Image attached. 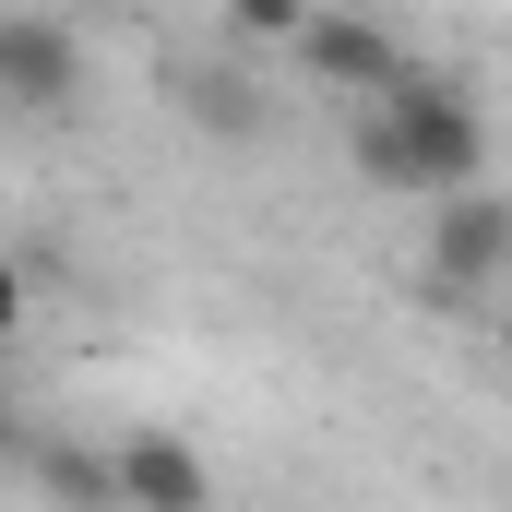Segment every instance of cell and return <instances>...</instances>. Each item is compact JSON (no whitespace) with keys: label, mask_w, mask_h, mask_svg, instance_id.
Wrapping results in <instances>:
<instances>
[{"label":"cell","mask_w":512,"mask_h":512,"mask_svg":"<svg viewBox=\"0 0 512 512\" xmlns=\"http://www.w3.org/2000/svg\"><path fill=\"white\" fill-rule=\"evenodd\" d=\"M358 167L382 179V191H417V203H441V191H477L489 179V120H477V96L453 84V72H393L382 96L358 108Z\"/></svg>","instance_id":"6da1fadb"},{"label":"cell","mask_w":512,"mask_h":512,"mask_svg":"<svg viewBox=\"0 0 512 512\" xmlns=\"http://www.w3.org/2000/svg\"><path fill=\"white\" fill-rule=\"evenodd\" d=\"M84 108V36L60 12H0V120H72Z\"/></svg>","instance_id":"7a4b0ae2"},{"label":"cell","mask_w":512,"mask_h":512,"mask_svg":"<svg viewBox=\"0 0 512 512\" xmlns=\"http://www.w3.org/2000/svg\"><path fill=\"white\" fill-rule=\"evenodd\" d=\"M512 274V203L477 179V191H441L429 203V298H489Z\"/></svg>","instance_id":"3957f363"},{"label":"cell","mask_w":512,"mask_h":512,"mask_svg":"<svg viewBox=\"0 0 512 512\" xmlns=\"http://www.w3.org/2000/svg\"><path fill=\"white\" fill-rule=\"evenodd\" d=\"M286 48H298V72H310L322 96H346V108H370L393 72H405V36L370 24V12H334V0H310V24H298Z\"/></svg>","instance_id":"277c9868"},{"label":"cell","mask_w":512,"mask_h":512,"mask_svg":"<svg viewBox=\"0 0 512 512\" xmlns=\"http://www.w3.org/2000/svg\"><path fill=\"white\" fill-rule=\"evenodd\" d=\"M108 512H215V465L179 429H120L108 441Z\"/></svg>","instance_id":"5b68a950"},{"label":"cell","mask_w":512,"mask_h":512,"mask_svg":"<svg viewBox=\"0 0 512 512\" xmlns=\"http://www.w3.org/2000/svg\"><path fill=\"white\" fill-rule=\"evenodd\" d=\"M36 489L72 512H108V453H84V441H36Z\"/></svg>","instance_id":"8992f818"},{"label":"cell","mask_w":512,"mask_h":512,"mask_svg":"<svg viewBox=\"0 0 512 512\" xmlns=\"http://www.w3.org/2000/svg\"><path fill=\"white\" fill-rule=\"evenodd\" d=\"M227 24H239V36H274V48H286V36L310 24V0H227Z\"/></svg>","instance_id":"52a82bcc"},{"label":"cell","mask_w":512,"mask_h":512,"mask_svg":"<svg viewBox=\"0 0 512 512\" xmlns=\"http://www.w3.org/2000/svg\"><path fill=\"white\" fill-rule=\"evenodd\" d=\"M24 322H36V274H24V262L0 251V346H12V334H24Z\"/></svg>","instance_id":"ba28073f"}]
</instances>
